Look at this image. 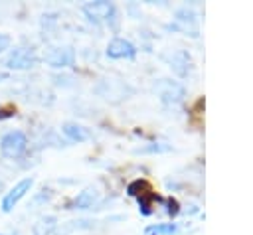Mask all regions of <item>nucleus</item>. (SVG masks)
<instances>
[{
	"label": "nucleus",
	"mask_w": 253,
	"mask_h": 235,
	"mask_svg": "<svg viewBox=\"0 0 253 235\" xmlns=\"http://www.w3.org/2000/svg\"><path fill=\"white\" fill-rule=\"evenodd\" d=\"M28 148V136L22 130H12L2 136L0 152L4 158H20Z\"/></svg>",
	"instance_id": "nucleus-1"
},
{
	"label": "nucleus",
	"mask_w": 253,
	"mask_h": 235,
	"mask_svg": "<svg viewBox=\"0 0 253 235\" xmlns=\"http://www.w3.org/2000/svg\"><path fill=\"white\" fill-rule=\"evenodd\" d=\"M83 14L93 22V24H101V22H113L117 18V8L113 2L107 0H99V2H89L83 6Z\"/></svg>",
	"instance_id": "nucleus-2"
},
{
	"label": "nucleus",
	"mask_w": 253,
	"mask_h": 235,
	"mask_svg": "<svg viewBox=\"0 0 253 235\" xmlns=\"http://www.w3.org/2000/svg\"><path fill=\"white\" fill-rule=\"evenodd\" d=\"M154 91L158 93V97L164 105H178L186 97L184 85H180L176 81H170V79H158L156 85H154Z\"/></svg>",
	"instance_id": "nucleus-3"
},
{
	"label": "nucleus",
	"mask_w": 253,
	"mask_h": 235,
	"mask_svg": "<svg viewBox=\"0 0 253 235\" xmlns=\"http://www.w3.org/2000/svg\"><path fill=\"white\" fill-rule=\"evenodd\" d=\"M32 186H34V178H22L20 182H16V184L6 192L4 199H2V211H4V213H10V211L20 203V199L32 190Z\"/></svg>",
	"instance_id": "nucleus-4"
},
{
	"label": "nucleus",
	"mask_w": 253,
	"mask_h": 235,
	"mask_svg": "<svg viewBox=\"0 0 253 235\" xmlns=\"http://www.w3.org/2000/svg\"><path fill=\"white\" fill-rule=\"evenodd\" d=\"M38 63V57L32 49L28 47H16L10 51V55L6 57V67L8 69H18V71H24V69H32L34 65Z\"/></svg>",
	"instance_id": "nucleus-5"
},
{
	"label": "nucleus",
	"mask_w": 253,
	"mask_h": 235,
	"mask_svg": "<svg viewBox=\"0 0 253 235\" xmlns=\"http://www.w3.org/2000/svg\"><path fill=\"white\" fill-rule=\"evenodd\" d=\"M136 55L134 43H130L125 38H113L107 45V57L111 59H132Z\"/></svg>",
	"instance_id": "nucleus-6"
},
{
	"label": "nucleus",
	"mask_w": 253,
	"mask_h": 235,
	"mask_svg": "<svg viewBox=\"0 0 253 235\" xmlns=\"http://www.w3.org/2000/svg\"><path fill=\"white\" fill-rule=\"evenodd\" d=\"M45 61L55 67V69H61V67H71L75 63V51L73 47L69 45H63V47H53L47 55H45Z\"/></svg>",
	"instance_id": "nucleus-7"
},
{
	"label": "nucleus",
	"mask_w": 253,
	"mask_h": 235,
	"mask_svg": "<svg viewBox=\"0 0 253 235\" xmlns=\"http://www.w3.org/2000/svg\"><path fill=\"white\" fill-rule=\"evenodd\" d=\"M170 28H174V30L182 28L184 32H190V36H198L196 14H194V10H190V8H182V10H178V12H176V24L170 26Z\"/></svg>",
	"instance_id": "nucleus-8"
},
{
	"label": "nucleus",
	"mask_w": 253,
	"mask_h": 235,
	"mask_svg": "<svg viewBox=\"0 0 253 235\" xmlns=\"http://www.w3.org/2000/svg\"><path fill=\"white\" fill-rule=\"evenodd\" d=\"M99 199V190L95 186H87L85 190H81L75 199H73V207L75 209H89L93 207V203Z\"/></svg>",
	"instance_id": "nucleus-9"
},
{
	"label": "nucleus",
	"mask_w": 253,
	"mask_h": 235,
	"mask_svg": "<svg viewBox=\"0 0 253 235\" xmlns=\"http://www.w3.org/2000/svg\"><path fill=\"white\" fill-rule=\"evenodd\" d=\"M55 229H57V217L43 215L32 225V235H53Z\"/></svg>",
	"instance_id": "nucleus-10"
},
{
	"label": "nucleus",
	"mask_w": 253,
	"mask_h": 235,
	"mask_svg": "<svg viewBox=\"0 0 253 235\" xmlns=\"http://www.w3.org/2000/svg\"><path fill=\"white\" fill-rule=\"evenodd\" d=\"M61 130H63V134H65L69 140H73V142H85V140L91 138L89 128H85V126H81V124H75V122H65Z\"/></svg>",
	"instance_id": "nucleus-11"
},
{
	"label": "nucleus",
	"mask_w": 253,
	"mask_h": 235,
	"mask_svg": "<svg viewBox=\"0 0 253 235\" xmlns=\"http://www.w3.org/2000/svg\"><path fill=\"white\" fill-rule=\"evenodd\" d=\"M170 67L178 73V75H186L188 73V69H190V55L186 53V51H176L174 55H172V59H170Z\"/></svg>",
	"instance_id": "nucleus-12"
},
{
	"label": "nucleus",
	"mask_w": 253,
	"mask_h": 235,
	"mask_svg": "<svg viewBox=\"0 0 253 235\" xmlns=\"http://www.w3.org/2000/svg\"><path fill=\"white\" fill-rule=\"evenodd\" d=\"M178 233L176 223H152L144 229V235H174Z\"/></svg>",
	"instance_id": "nucleus-13"
},
{
	"label": "nucleus",
	"mask_w": 253,
	"mask_h": 235,
	"mask_svg": "<svg viewBox=\"0 0 253 235\" xmlns=\"http://www.w3.org/2000/svg\"><path fill=\"white\" fill-rule=\"evenodd\" d=\"M83 227H91V221H85V219L67 221V223H61V227L55 229L53 233H55V235H69V233H73L75 229H83Z\"/></svg>",
	"instance_id": "nucleus-14"
},
{
	"label": "nucleus",
	"mask_w": 253,
	"mask_h": 235,
	"mask_svg": "<svg viewBox=\"0 0 253 235\" xmlns=\"http://www.w3.org/2000/svg\"><path fill=\"white\" fill-rule=\"evenodd\" d=\"M144 190H148V184H146V182H140V180H136V182L128 184V188H126L128 196H136V197H142V196L146 194Z\"/></svg>",
	"instance_id": "nucleus-15"
},
{
	"label": "nucleus",
	"mask_w": 253,
	"mask_h": 235,
	"mask_svg": "<svg viewBox=\"0 0 253 235\" xmlns=\"http://www.w3.org/2000/svg\"><path fill=\"white\" fill-rule=\"evenodd\" d=\"M10 45H12V38L8 34L0 32V53H4L6 49H10Z\"/></svg>",
	"instance_id": "nucleus-16"
},
{
	"label": "nucleus",
	"mask_w": 253,
	"mask_h": 235,
	"mask_svg": "<svg viewBox=\"0 0 253 235\" xmlns=\"http://www.w3.org/2000/svg\"><path fill=\"white\" fill-rule=\"evenodd\" d=\"M170 146H166V144H156V146H146V148H138L136 152H164V150H168Z\"/></svg>",
	"instance_id": "nucleus-17"
},
{
	"label": "nucleus",
	"mask_w": 253,
	"mask_h": 235,
	"mask_svg": "<svg viewBox=\"0 0 253 235\" xmlns=\"http://www.w3.org/2000/svg\"><path fill=\"white\" fill-rule=\"evenodd\" d=\"M166 203H168V213H170V215H176V213L180 211V209H178V201H176V199H172V197H170Z\"/></svg>",
	"instance_id": "nucleus-18"
}]
</instances>
